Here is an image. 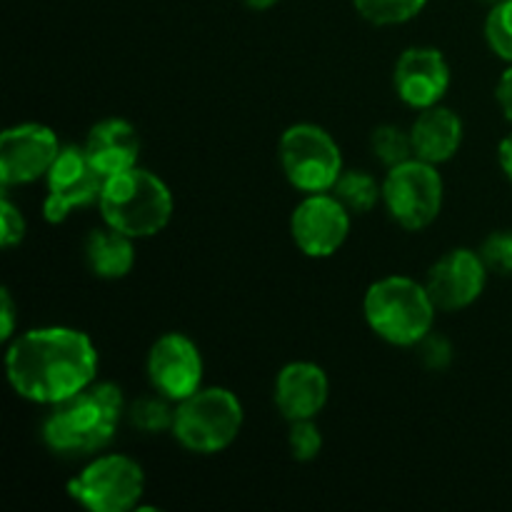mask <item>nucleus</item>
Here are the masks:
<instances>
[{
	"mask_svg": "<svg viewBox=\"0 0 512 512\" xmlns=\"http://www.w3.org/2000/svg\"><path fill=\"white\" fill-rule=\"evenodd\" d=\"M98 365L90 335L65 325L25 330L10 340L5 353V373L15 395L48 408L95 383Z\"/></svg>",
	"mask_w": 512,
	"mask_h": 512,
	"instance_id": "1",
	"label": "nucleus"
},
{
	"mask_svg": "<svg viewBox=\"0 0 512 512\" xmlns=\"http://www.w3.org/2000/svg\"><path fill=\"white\" fill-rule=\"evenodd\" d=\"M125 415L123 390L110 380H95L53 405L40 425V435L58 455H95L113 443Z\"/></svg>",
	"mask_w": 512,
	"mask_h": 512,
	"instance_id": "2",
	"label": "nucleus"
},
{
	"mask_svg": "<svg viewBox=\"0 0 512 512\" xmlns=\"http://www.w3.org/2000/svg\"><path fill=\"white\" fill-rule=\"evenodd\" d=\"M438 313L425 283L408 275H385L365 290V323L395 348H418L420 340L433 333Z\"/></svg>",
	"mask_w": 512,
	"mask_h": 512,
	"instance_id": "3",
	"label": "nucleus"
},
{
	"mask_svg": "<svg viewBox=\"0 0 512 512\" xmlns=\"http://www.w3.org/2000/svg\"><path fill=\"white\" fill-rule=\"evenodd\" d=\"M98 208L105 225L135 240H145L168 228L175 200L160 175L135 165L105 178Z\"/></svg>",
	"mask_w": 512,
	"mask_h": 512,
	"instance_id": "4",
	"label": "nucleus"
},
{
	"mask_svg": "<svg viewBox=\"0 0 512 512\" xmlns=\"http://www.w3.org/2000/svg\"><path fill=\"white\" fill-rule=\"evenodd\" d=\"M245 410L238 395L228 388H200L190 398L175 403L173 435L180 448L195 455H215L238 440Z\"/></svg>",
	"mask_w": 512,
	"mask_h": 512,
	"instance_id": "5",
	"label": "nucleus"
},
{
	"mask_svg": "<svg viewBox=\"0 0 512 512\" xmlns=\"http://www.w3.org/2000/svg\"><path fill=\"white\" fill-rule=\"evenodd\" d=\"M278 160L285 180L298 193H330L343 175V150L338 140L315 123H293L278 140Z\"/></svg>",
	"mask_w": 512,
	"mask_h": 512,
	"instance_id": "6",
	"label": "nucleus"
},
{
	"mask_svg": "<svg viewBox=\"0 0 512 512\" xmlns=\"http://www.w3.org/2000/svg\"><path fill=\"white\" fill-rule=\"evenodd\" d=\"M65 490L90 512H130L138 510L145 495V470L130 455H95L68 480Z\"/></svg>",
	"mask_w": 512,
	"mask_h": 512,
	"instance_id": "7",
	"label": "nucleus"
},
{
	"mask_svg": "<svg viewBox=\"0 0 512 512\" xmlns=\"http://www.w3.org/2000/svg\"><path fill=\"white\" fill-rule=\"evenodd\" d=\"M445 183L438 165L410 158L388 168L383 178V205L393 223L418 233L430 228L443 213Z\"/></svg>",
	"mask_w": 512,
	"mask_h": 512,
	"instance_id": "8",
	"label": "nucleus"
},
{
	"mask_svg": "<svg viewBox=\"0 0 512 512\" xmlns=\"http://www.w3.org/2000/svg\"><path fill=\"white\" fill-rule=\"evenodd\" d=\"M43 218L50 225H63L73 210L90 208L100 200L105 178L90 165L78 145H65L45 175Z\"/></svg>",
	"mask_w": 512,
	"mask_h": 512,
	"instance_id": "9",
	"label": "nucleus"
},
{
	"mask_svg": "<svg viewBox=\"0 0 512 512\" xmlns=\"http://www.w3.org/2000/svg\"><path fill=\"white\" fill-rule=\"evenodd\" d=\"M353 213L333 193L303 195L290 215V238L295 248L313 260L333 258L348 240Z\"/></svg>",
	"mask_w": 512,
	"mask_h": 512,
	"instance_id": "10",
	"label": "nucleus"
},
{
	"mask_svg": "<svg viewBox=\"0 0 512 512\" xmlns=\"http://www.w3.org/2000/svg\"><path fill=\"white\" fill-rule=\"evenodd\" d=\"M58 133L43 123H18L0 135V185H30L45 178L60 155Z\"/></svg>",
	"mask_w": 512,
	"mask_h": 512,
	"instance_id": "11",
	"label": "nucleus"
},
{
	"mask_svg": "<svg viewBox=\"0 0 512 512\" xmlns=\"http://www.w3.org/2000/svg\"><path fill=\"white\" fill-rule=\"evenodd\" d=\"M145 370L155 393L173 403H180L203 388V353L185 333L160 335L150 345Z\"/></svg>",
	"mask_w": 512,
	"mask_h": 512,
	"instance_id": "12",
	"label": "nucleus"
},
{
	"mask_svg": "<svg viewBox=\"0 0 512 512\" xmlns=\"http://www.w3.org/2000/svg\"><path fill=\"white\" fill-rule=\"evenodd\" d=\"M490 270L485 268L478 250L453 248L440 255L425 275V288L435 308L443 313H458L480 300L488 285Z\"/></svg>",
	"mask_w": 512,
	"mask_h": 512,
	"instance_id": "13",
	"label": "nucleus"
},
{
	"mask_svg": "<svg viewBox=\"0 0 512 512\" xmlns=\"http://www.w3.org/2000/svg\"><path fill=\"white\" fill-rule=\"evenodd\" d=\"M453 83V70L440 48L413 45L395 60L393 88L408 108L425 110L443 103Z\"/></svg>",
	"mask_w": 512,
	"mask_h": 512,
	"instance_id": "14",
	"label": "nucleus"
},
{
	"mask_svg": "<svg viewBox=\"0 0 512 512\" xmlns=\"http://www.w3.org/2000/svg\"><path fill=\"white\" fill-rule=\"evenodd\" d=\"M330 398L328 373L310 360H293L275 375L273 400L288 423L318 418Z\"/></svg>",
	"mask_w": 512,
	"mask_h": 512,
	"instance_id": "15",
	"label": "nucleus"
},
{
	"mask_svg": "<svg viewBox=\"0 0 512 512\" xmlns=\"http://www.w3.org/2000/svg\"><path fill=\"white\" fill-rule=\"evenodd\" d=\"M83 150L90 165L103 178H110V175H118L138 165L143 140H140L138 128L130 120L103 118L88 130Z\"/></svg>",
	"mask_w": 512,
	"mask_h": 512,
	"instance_id": "16",
	"label": "nucleus"
},
{
	"mask_svg": "<svg viewBox=\"0 0 512 512\" xmlns=\"http://www.w3.org/2000/svg\"><path fill=\"white\" fill-rule=\"evenodd\" d=\"M410 138H413L415 158L443 165L458 155L465 138V125L453 108L440 103L418 110V118L410 125Z\"/></svg>",
	"mask_w": 512,
	"mask_h": 512,
	"instance_id": "17",
	"label": "nucleus"
},
{
	"mask_svg": "<svg viewBox=\"0 0 512 512\" xmlns=\"http://www.w3.org/2000/svg\"><path fill=\"white\" fill-rule=\"evenodd\" d=\"M85 263L100 280H120L135 268V238L103 223L90 230L83 243Z\"/></svg>",
	"mask_w": 512,
	"mask_h": 512,
	"instance_id": "18",
	"label": "nucleus"
},
{
	"mask_svg": "<svg viewBox=\"0 0 512 512\" xmlns=\"http://www.w3.org/2000/svg\"><path fill=\"white\" fill-rule=\"evenodd\" d=\"M330 193L353 215L373 213L375 205L383 203V183L368 170H343V175H340Z\"/></svg>",
	"mask_w": 512,
	"mask_h": 512,
	"instance_id": "19",
	"label": "nucleus"
},
{
	"mask_svg": "<svg viewBox=\"0 0 512 512\" xmlns=\"http://www.w3.org/2000/svg\"><path fill=\"white\" fill-rule=\"evenodd\" d=\"M128 420L135 430L145 435L170 433L175 420V403L160 393L145 395V398L128 405Z\"/></svg>",
	"mask_w": 512,
	"mask_h": 512,
	"instance_id": "20",
	"label": "nucleus"
},
{
	"mask_svg": "<svg viewBox=\"0 0 512 512\" xmlns=\"http://www.w3.org/2000/svg\"><path fill=\"white\" fill-rule=\"evenodd\" d=\"M353 5L363 20L380 28H390V25H403L418 18L428 0H353Z\"/></svg>",
	"mask_w": 512,
	"mask_h": 512,
	"instance_id": "21",
	"label": "nucleus"
},
{
	"mask_svg": "<svg viewBox=\"0 0 512 512\" xmlns=\"http://www.w3.org/2000/svg\"><path fill=\"white\" fill-rule=\"evenodd\" d=\"M370 150H373L375 160L383 163L385 168L405 163V160L415 158L413 153V138L410 130H403L400 125L385 123L370 133Z\"/></svg>",
	"mask_w": 512,
	"mask_h": 512,
	"instance_id": "22",
	"label": "nucleus"
},
{
	"mask_svg": "<svg viewBox=\"0 0 512 512\" xmlns=\"http://www.w3.org/2000/svg\"><path fill=\"white\" fill-rule=\"evenodd\" d=\"M485 43L505 63H512V0H500L485 18Z\"/></svg>",
	"mask_w": 512,
	"mask_h": 512,
	"instance_id": "23",
	"label": "nucleus"
},
{
	"mask_svg": "<svg viewBox=\"0 0 512 512\" xmlns=\"http://www.w3.org/2000/svg\"><path fill=\"white\" fill-rule=\"evenodd\" d=\"M288 448L298 463H310L323 450V433H320L315 418L293 420L288 430Z\"/></svg>",
	"mask_w": 512,
	"mask_h": 512,
	"instance_id": "24",
	"label": "nucleus"
},
{
	"mask_svg": "<svg viewBox=\"0 0 512 512\" xmlns=\"http://www.w3.org/2000/svg\"><path fill=\"white\" fill-rule=\"evenodd\" d=\"M490 275L512 278V230H495L478 248Z\"/></svg>",
	"mask_w": 512,
	"mask_h": 512,
	"instance_id": "25",
	"label": "nucleus"
},
{
	"mask_svg": "<svg viewBox=\"0 0 512 512\" xmlns=\"http://www.w3.org/2000/svg\"><path fill=\"white\" fill-rule=\"evenodd\" d=\"M25 233H28L25 215L10 200V190H3V195H0V245H3V250H10L23 243Z\"/></svg>",
	"mask_w": 512,
	"mask_h": 512,
	"instance_id": "26",
	"label": "nucleus"
},
{
	"mask_svg": "<svg viewBox=\"0 0 512 512\" xmlns=\"http://www.w3.org/2000/svg\"><path fill=\"white\" fill-rule=\"evenodd\" d=\"M418 355L425 368L440 373V370H445L453 363V345H450V340L445 335L430 333L418 343Z\"/></svg>",
	"mask_w": 512,
	"mask_h": 512,
	"instance_id": "27",
	"label": "nucleus"
},
{
	"mask_svg": "<svg viewBox=\"0 0 512 512\" xmlns=\"http://www.w3.org/2000/svg\"><path fill=\"white\" fill-rule=\"evenodd\" d=\"M0 320H3V325H0V340L10 343L15 338V303L8 288L0 290Z\"/></svg>",
	"mask_w": 512,
	"mask_h": 512,
	"instance_id": "28",
	"label": "nucleus"
},
{
	"mask_svg": "<svg viewBox=\"0 0 512 512\" xmlns=\"http://www.w3.org/2000/svg\"><path fill=\"white\" fill-rule=\"evenodd\" d=\"M495 100H498L500 110H503L505 120L512 123V63L503 70L498 85H495Z\"/></svg>",
	"mask_w": 512,
	"mask_h": 512,
	"instance_id": "29",
	"label": "nucleus"
},
{
	"mask_svg": "<svg viewBox=\"0 0 512 512\" xmlns=\"http://www.w3.org/2000/svg\"><path fill=\"white\" fill-rule=\"evenodd\" d=\"M498 163H500V170L505 173V178L512 183V133H508L503 140H500Z\"/></svg>",
	"mask_w": 512,
	"mask_h": 512,
	"instance_id": "30",
	"label": "nucleus"
},
{
	"mask_svg": "<svg viewBox=\"0 0 512 512\" xmlns=\"http://www.w3.org/2000/svg\"><path fill=\"white\" fill-rule=\"evenodd\" d=\"M245 8L255 10V13H263V10H270L275 8V5L280 3V0H243Z\"/></svg>",
	"mask_w": 512,
	"mask_h": 512,
	"instance_id": "31",
	"label": "nucleus"
},
{
	"mask_svg": "<svg viewBox=\"0 0 512 512\" xmlns=\"http://www.w3.org/2000/svg\"><path fill=\"white\" fill-rule=\"evenodd\" d=\"M483 3H488L490 8H493V5H495V3H500V0H483Z\"/></svg>",
	"mask_w": 512,
	"mask_h": 512,
	"instance_id": "32",
	"label": "nucleus"
}]
</instances>
